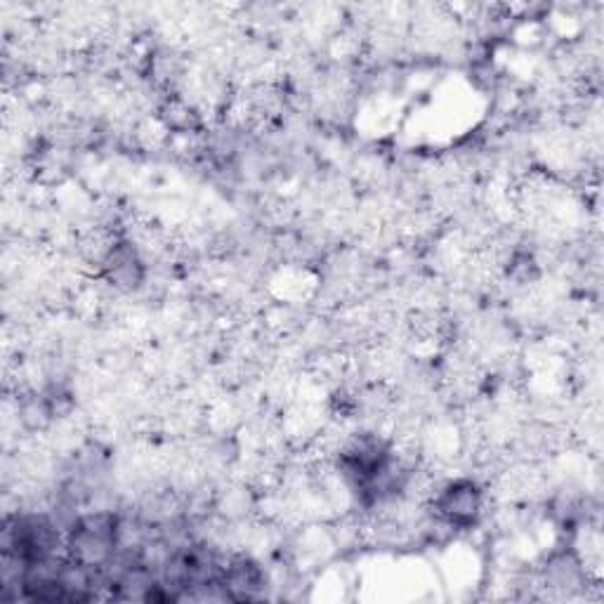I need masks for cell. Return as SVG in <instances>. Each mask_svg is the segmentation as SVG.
<instances>
[{"label":"cell","instance_id":"1","mask_svg":"<svg viewBox=\"0 0 604 604\" xmlns=\"http://www.w3.org/2000/svg\"><path fill=\"white\" fill-rule=\"evenodd\" d=\"M439 510L446 520L456 524H468L475 520L479 510V494L472 484H456L439 501Z\"/></svg>","mask_w":604,"mask_h":604}]
</instances>
